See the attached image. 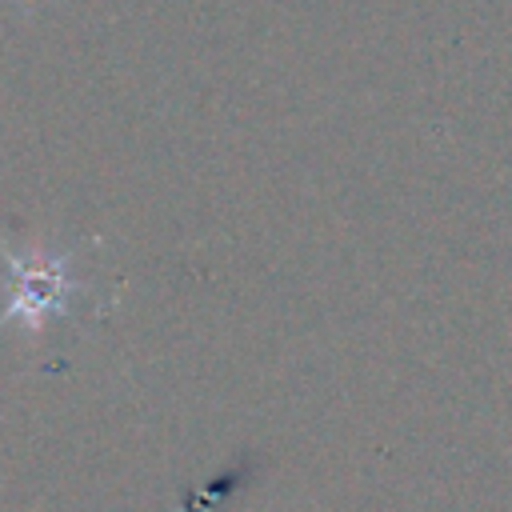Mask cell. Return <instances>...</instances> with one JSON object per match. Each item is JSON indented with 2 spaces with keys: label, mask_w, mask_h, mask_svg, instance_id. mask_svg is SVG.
Returning a JSON list of instances; mask_svg holds the SVG:
<instances>
[{
  "label": "cell",
  "mask_w": 512,
  "mask_h": 512,
  "mask_svg": "<svg viewBox=\"0 0 512 512\" xmlns=\"http://www.w3.org/2000/svg\"><path fill=\"white\" fill-rule=\"evenodd\" d=\"M0 256L8 268V308L0 324H20L28 332H40L48 320L68 312L76 280L60 252L0 248Z\"/></svg>",
  "instance_id": "6da1fadb"
}]
</instances>
